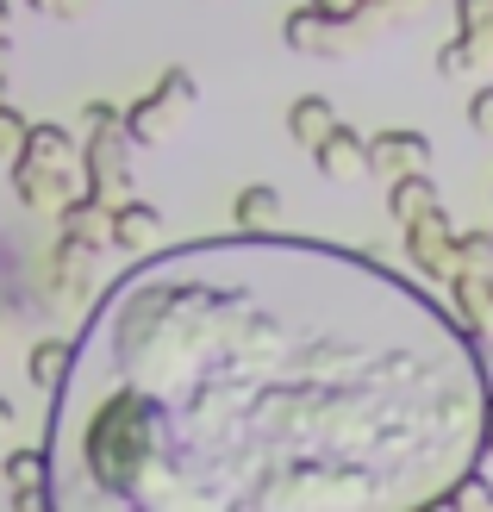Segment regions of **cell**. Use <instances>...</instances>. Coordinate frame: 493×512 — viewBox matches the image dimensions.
Returning a JSON list of instances; mask_svg holds the SVG:
<instances>
[{
    "label": "cell",
    "mask_w": 493,
    "mask_h": 512,
    "mask_svg": "<svg viewBox=\"0 0 493 512\" xmlns=\"http://www.w3.org/2000/svg\"><path fill=\"white\" fill-rule=\"evenodd\" d=\"M238 213H244V219H250V225H263V219H269V213H275V194H269V188H250V194H244V200H238Z\"/></svg>",
    "instance_id": "4"
},
{
    "label": "cell",
    "mask_w": 493,
    "mask_h": 512,
    "mask_svg": "<svg viewBox=\"0 0 493 512\" xmlns=\"http://www.w3.org/2000/svg\"><path fill=\"white\" fill-rule=\"evenodd\" d=\"M0 438H13V400H0Z\"/></svg>",
    "instance_id": "6"
},
{
    "label": "cell",
    "mask_w": 493,
    "mask_h": 512,
    "mask_svg": "<svg viewBox=\"0 0 493 512\" xmlns=\"http://www.w3.org/2000/svg\"><path fill=\"white\" fill-rule=\"evenodd\" d=\"M13 144H25V125L13 107H0V150H13Z\"/></svg>",
    "instance_id": "5"
},
{
    "label": "cell",
    "mask_w": 493,
    "mask_h": 512,
    "mask_svg": "<svg viewBox=\"0 0 493 512\" xmlns=\"http://www.w3.org/2000/svg\"><path fill=\"white\" fill-rule=\"evenodd\" d=\"M0 481L13 488L19 506H38L44 500V450H13V463L0 469Z\"/></svg>",
    "instance_id": "1"
},
{
    "label": "cell",
    "mask_w": 493,
    "mask_h": 512,
    "mask_svg": "<svg viewBox=\"0 0 493 512\" xmlns=\"http://www.w3.org/2000/svg\"><path fill=\"white\" fill-rule=\"evenodd\" d=\"M0 38H7V7H0Z\"/></svg>",
    "instance_id": "7"
},
{
    "label": "cell",
    "mask_w": 493,
    "mask_h": 512,
    "mask_svg": "<svg viewBox=\"0 0 493 512\" xmlns=\"http://www.w3.org/2000/svg\"><path fill=\"white\" fill-rule=\"evenodd\" d=\"M150 238H157V207H119V213H113V244L144 250Z\"/></svg>",
    "instance_id": "2"
},
{
    "label": "cell",
    "mask_w": 493,
    "mask_h": 512,
    "mask_svg": "<svg viewBox=\"0 0 493 512\" xmlns=\"http://www.w3.org/2000/svg\"><path fill=\"white\" fill-rule=\"evenodd\" d=\"M38 7H50V13H57V0H38Z\"/></svg>",
    "instance_id": "8"
},
{
    "label": "cell",
    "mask_w": 493,
    "mask_h": 512,
    "mask_svg": "<svg viewBox=\"0 0 493 512\" xmlns=\"http://www.w3.org/2000/svg\"><path fill=\"white\" fill-rule=\"evenodd\" d=\"M63 369H69V350H63L57 338H50V344H38V350H32V381H38L44 394H57V381H63Z\"/></svg>",
    "instance_id": "3"
}]
</instances>
